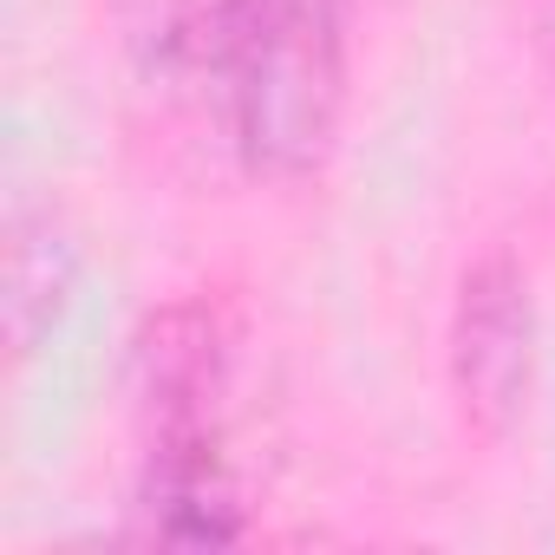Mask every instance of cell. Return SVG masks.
Here are the masks:
<instances>
[{
  "mask_svg": "<svg viewBox=\"0 0 555 555\" xmlns=\"http://www.w3.org/2000/svg\"><path fill=\"white\" fill-rule=\"evenodd\" d=\"M444 360H451V399L464 431L503 444L535 399V288L509 248H490L464 268Z\"/></svg>",
  "mask_w": 555,
  "mask_h": 555,
  "instance_id": "cell-2",
  "label": "cell"
},
{
  "mask_svg": "<svg viewBox=\"0 0 555 555\" xmlns=\"http://www.w3.org/2000/svg\"><path fill=\"white\" fill-rule=\"evenodd\" d=\"M131 522L144 542L164 548H229L248 535V503L235 483L229 431L196 438H144Z\"/></svg>",
  "mask_w": 555,
  "mask_h": 555,
  "instance_id": "cell-3",
  "label": "cell"
},
{
  "mask_svg": "<svg viewBox=\"0 0 555 555\" xmlns=\"http://www.w3.org/2000/svg\"><path fill=\"white\" fill-rule=\"evenodd\" d=\"M79 288V242L53 209H14L8 242H0V327H8V353L27 360L40 340L66 321Z\"/></svg>",
  "mask_w": 555,
  "mask_h": 555,
  "instance_id": "cell-5",
  "label": "cell"
},
{
  "mask_svg": "<svg viewBox=\"0 0 555 555\" xmlns=\"http://www.w3.org/2000/svg\"><path fill=\"white\" fill-rule=\"evenodd\" d=\"M353 14L360 0H216L203 66L248 177L327 170L353 92Z\"/></svg>",
  "mask_w": 555,
  "mask_h": 555,
  "instance_id": "cell-1",
  "label": "cell"
},
{
  "mask_svg": "<svg viewBox=\"0 0 555 555\" xmlns=\"http://www.w3.org/2000/svg\"><path fill=\"white\" fill-rule=\"evenodd\" d=\"M529 40H535L542 73L555 79V0H529Z\"/></svg>",
  "mask_w": 555,
  "mask_h": 555,
  "instance_id": "cell-6",
  "label": "cell"
},
{
  "mask_svg": "<svg viewBox=\"0 0 555 555\" xmlns=\"http://www.w3.org/2000/svg\"><path fill=\"white\" fill-rule=\"evenodd\" d=\"M138 418L144 438H196L229 431V327L209 301H170L138 334Z\"/></svg>",
  "mask_w": 555,
  "mask_h": 555,
  "instance_id": "cell-4",
  "label": "cell"
}]
</instances>
